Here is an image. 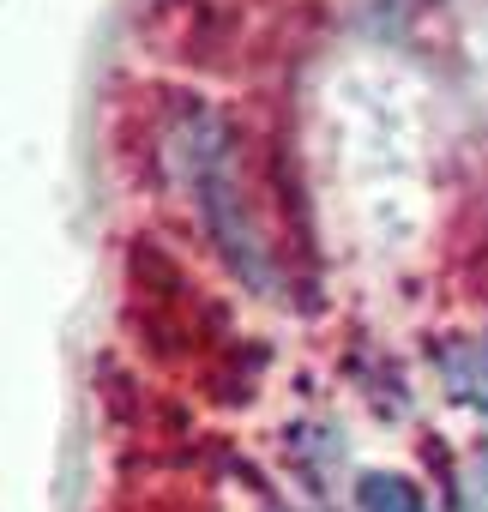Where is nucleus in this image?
<instances>
[{
    "instance_id": "obj_1",
    "label": "nucleus",
    "mask_w": 488,
    "mask_h": 512,
    "mask_svg": "<svg viewBox=\"0 0 488 512\" xmlns=\"http://www.w3.org/2000/svg\"><path fill=\"white\" fill-rule=\"evenodd\" d=\"M175 175L187 181L205 229L217 235V247L235 260V272L248 278L254 290H272V272H266V241L254 229V211H248V193L235 181V151H229V133L223 121L211 115H193L181 133H175Z\"/></svg>"
},
{
    "instance_id": "obj_2",
    "label": "nucleus",
    "mask_w": 488,
    "mask_h": 512,
    "mask_svg": "<svg viewBox=\"0 0 488 512\" xmlns=\"http://www.w3.org/2000/svg\"><path fill=\"white\" fill-rule=\"evenodd\" d=\"M434 368L446 380V392L458 404H470L482 422H488V332H464V338H446L434 350Z\"/></svg>"
},
{
    "instance_id": "obj_3",
    "label": "nucleus",
    "mask_w": 488,
    "mask_h": 512,
    "mask_svg": "<svg viewBox=\"0 0 488 512\" xmlns=\"http://www.w3.org/2000/svg\"><path fill=\"white\" fill-rule=\"evenodd\" d=\"M356 512H428V500L398 470H362L356 476Z\"/></svg>"
},
{
    "instance_id": "obj_4",
    "label": "nucleus",
    "mask_w": 488,
    "mask_h": 512,
    "mask_svg": "<svg viewBox=\"0 0 488 512\" xmlns=\"http://www.w3.org/2000/svg\"><path fill=\"white\" fill-rule=\"evenodd\" d=\"M452 512H488V452L464 458V470L452 482Z\"/></svg>"
}]
</instances>
